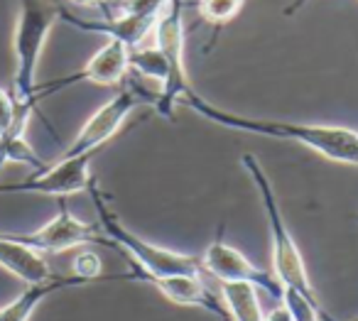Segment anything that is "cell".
<instances>
[{
  "label": "cell",
  "instance_id": "1",
  "mask_svg": "<svg viewBox=\"0 0 358 321\" xmlns=\"http://www.w3.org/2000/svg\"><path fill=\"white\" fill-rule=\"evenodd\" d=\"M187 108L199 113L204 120L216 123L221 128L241 130L250 135H265V138L287 140L302 148L314 150L331 162L351 164L358 167V130L343 128V125H319V123H292V120H273V118H250V115L231 113L219 106L209 104L204 96L189 89L182 99Z\"/></svg>",
  "mask_w": 358,
  "mask_h": 321
},
{
  "label": "cell",
  "instance_id": "2",
  "mask_svg": "<svg viewBox=\"0 0 358 321\" xmlns=\"http://www.w3.org/2000/svg\"><path fill=\"white\" fill-rule=\"evenodd\" d=\"M241 167L248 172V177L253 179L255 189L260 194V204L265 208L268 216V228H270V252H273V275L280 282L282 292H294L302 299H307L314 306H324L319 299L317 290H314L312 280H309L307 265H304L302 250H299L297 241L289 233L287 223H285L282 208H280L278 194H275L273 184H270L268 174H265L263 164L255 155H243L241 157Z\"/></svg>",
  "mask_w": 358,
  "mask_h": 321
},
{
  "label": "cell",
  "instance_id": "3",
  "mask_svg": "<svg viewBox=\"0 0 358 321\" xmlns=\"http://www.w3.org/2000/svg\"><path fill=\"white\" fill-rule=\"evenodd\" d=\"M64 8L59 0H20V15L13 35L15 52V74H13V99L17 108L35 110L37 101V66L50 37L52 27L64 17Z\"/></svg>",
  "mask_w": 358,
  "mask_h": 321
},
{
  "label": "cell",
  "instance_id": "4",
  "mask_svg": "<svg viewBox=\"0 0 358 321\" xmlns=\"http://www.w3.org/2000/svg\"><path fill=\"white\" fill-rule=\"evenodd\" d=\"M86 192L94 199V206H96V211H99V226H101V231H103V236L108 238L115 250H120L123 255H128L130 260H133L135 272H140V275H152V277L201 275V272H204L201 260L196 255H185V252L155 245V243L140 238L138 233H133L130 228H125L123 221L110 211L108 201H106V194L101 192L96 179H91Z\"/></svg>",
  "mask_w": 358,
  "mask_h": 321
},
{
  "label": "cell",
  "instance_id": "5",
  "mask_svg": "<svg viewBox=\"0 0 358 321\" xmlns=\"http://www.w3.org/2000/svg\"><path fill=\"white\" fill-rule=\"evenodd\" d=\"M157 94H148L140 86H130V89H120L110 101H106L94 115L84 123V128L79 130L69 148L62 152V157H76V155L86 152H99L108 140H113L120 133V128L125 125L128 115L138 108L140 104L148 101L150 106H155Z\"/></svg>",
  "mask_w": 358,
  "mask_h": 321
},
{
  "label": "cell",
  "instance_id": "6",
  "mask_svg": "<svg viewBox=\"0 0 358 321\" xmlns=\"http://www.w3.org/2000/svg\"><path fill=\"white\" fill-rule=\"evenodd\" d=\"M96 152L76 155V157H59L55 164L40 169L35 177L17 184L0 187V194H47V197L66 199L71 194L86 192L91 184V159Z\"/></svg>",
  "mask_w": 358,
  "mask_h": 321
},
{
  "label": "cell",
  "instance_id": "7",
  "mask_svg": "<svg viewBox=\"0 0 358 321\" xmlns=\"http://www.w3.org/2000/svg\"><path fill=\"white\" fill-rule=\"evenodd\" d=\"M15 241L30 245L37 252H64L71 248L89 245V243H99V245H110V241L103 236L101 226L96 223H86L81 218H76L74 213L66 208V204L62 201L59 213L52 218L50 223H45L42 228H37L35 233H25V236H17L10 233Z\"/></svg>",
  "mask_w": 358,
  "mask_h": 321
},
{
  "label": "cell",
  "instance_id": "8",
  "mask_svg": "<svg viewBox=\"0 0 358 321\" xmlns=\"http://www.w3.org/2000/svg\"><path fill=\"white\" fill-rule=\"evenodd\" d=\"M199 260L204 272H209L219 282H250L258 290L268 292L273 299H282V287L275 280L273 272L253 265L238 248L229 245L221 236L206 245V250L199 255Z\"/></svg>",
  "mask_w": 358,
  "mask_h": 321
},
{
  "label": "cell",
  "instance_id": "9",
  "mask_svg": "<svg viewBox=\"0 0 358 321\" xmlns=\"http://www.w3.org/2000/svg\"><path fill=\"white\" fill-rule=\"evenodd\" d=\"M128 74H130V47L125 42L115 40V37H108L106 45L86 62L81 71L64 76V79L50 81L45 86H37V101H42L45 96L55 94L59 89H66L71 84H79V81H89V84L96 86H118L123 84V79Z\"/></svg>",
  "mask_w": 358,
  "mask_h": 321
},
{
  "label": "cell",
  "instance_id": "10",
  "mask_svg": "<svg viewBox=\"0 0 358 321\" xmlns=\"http://www.w3.org/2000/svg\"><path fill=\"white\" fill-rule=\"evenodd\" d=\"M135 272V270H133ZM135 280L150 282L164 299L174 301L182 306H196V309L209 311L211 316H216L219 321H231L229 311H226L224 301L216 292H211L204 285L201 275H164V277H152V275H140L135 272Z\"/></svg>",
  "mask_w": 358,
  "mask_h": 321
},
{
  "label": "cell",
  "instance_id": "11",
  "mask_svg": "<svg viewBox=\"0 0 358 321\" xmlns=\"http://www.w3.org/2000/svg\"><path fill=\"white\" fill-rule=\"evenodd\" d=\"M155 47L167 57L179 76H187L185 66V0H169L155 22Z\"/></svg>",
  "mask_w": 358,
  "mask_h": 321
},
{
  "label": "cell",
  "instance_id": "12",
  "mask_svg": "<svg viewBox=\"0 0 358 321\" xmlns=\"http://www.w3.org/2000/svg\"><path fill=\"white\" fill-rule=\"evenodd\" d=\"M0 267L25 285H40L55 277L52 267L47 265L45 255L32 250L30 245L15 241L10 233H0Z\"/></svg>",
  "mask_w": 358,
  "mask_h": 321
},
{
  "label": "cell",
  "instance_id": "13",
  "mask_svg": "<svg viewBox=\"0 0 358 321\" xmlns=\"http://www.w3.org/2000/svg\"><path fill=\"white\" fill-rule=\"evenodd\" d=\"M81 285H91V282L79 275H69V277L55 275L47 282H40V285H27V290L20 297H15L10 304H6L0 309V321H30L35 309L52 292H59L64 287H81Z\"/></svg>",
  "mask_w": 358,
  "mask_h": 321
},
{
  "label": "cell",
  "instance_id": "14",
  "mask_svg": "<svg viewBox=\"0 0 358 321\" xmlns=\"http://www.w3.org/2000/svg\"><path fill=\"white\" fill-rule=\"evenodd\" d=\"M258 292L250 282H219V297L231 321H265Z\"/></svg>",
  "mask_w": 358,
  "mask_h": 321
},
{
  "label": "cell",
  "instance_id": "15",
  "mask_svg": "<svg viewBox=\"0 0 358 321\" xmlns=\"http://www.w3.org/2000/svg\"><path fill=\"white\" fill-rule=\"evenodd\" d=\"M245 0H199L196 3V10L204 17L209 25L224 27L226 22H231L241 13Z\"/></svg>",
  "mask_w": 358,
  "mask_h": 321
},
{
  "label": "cell",
  "instance_id": "16",
  "mask_svg": "<svg viewBox=\"0 0 358 321\" xmlns=\"http://www.w3.org/2000/svg\"><path fill=\"white\" fill-rule=\"evenodd\" d=\"M30 115H32L30 110L17 108L13 94H8L6 89H0V138H6L15 128H27Z\"/></svg>",
  "mask_w": 358,
  "mask_h": 321
},
{
  "label": "cell",
  "instance_id": "17",
  "mask_svg": "<svg viewBox=\"0 0 358 321\" xmlns=\"http://www.w3.org/2000/svg\"><path fill=\"white\" fill-rule=\"evenodd\" d=\"M265 321H294V316L289 314V309L285 304H278L265 314Z\"/></svg>",
  "mask_w": 358,
  "mask_h": 321
},
{
  "label": "cell",
  "instance_id": "18",
  "mask_svg": "<svg viewBox=\"0 0 358 321\" xmlns=\"http://www.w3.org/2000/svg\"><path fill=\"white\" fill-rule=\"evenodd\" d=\"M304 3H309V0H292V3H289V6H287V8H285V15H287V17H292V15H294V13H297V10H299V8H302V6H304Z\"/></svg>",
  "mask_w": 358,
  "mask_h": 321
},
{
  "label": "cell",
  "instance_id": "19",
  "mask_svg": "<svg viewBox=\"0 0 358 321\" xmlns=\"http://www.w3.org/2000/svg\"><path fill=\"white\" fill-rule=\"evenodd\" d=\"M76 3H81V6H103L106 0H76Z\"/></svg>",
  "mask_w": 358,
  "mask_h": 321
},
{
  "label": "cell",
  "instance_id": "20",
  "mask_svg": "<svg viewBox=\"0 0 358 321\" xmlns=\"http://www.w3.org/2000/svg\"><path fill=\"white\" fill-rule=\"evenodd\" d=\"M324 321H338V319H334V316H331V314H329V311H327V316H324ZM353 321H358V319H353Z\"/></svg>",
  "mask_w": 358,
  "mask_h": 321
}]
</instances>
